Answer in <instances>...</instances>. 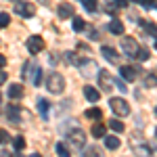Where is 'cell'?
Segmentation results:
<instances>
[{
	"instance_id": "obj_1",
	"label": "cell",
	"mask_w": 157,
	"mask_h": 157,
	"mask_svg": "<svg viewBox=\"0 0 157 157\" xmlns=\"http://www.w3.org/2000/svg\"><path fill=\"white\" fill-rule=\"evenodd\" d=\"M46 88H48L52 94H61L63 88H65V78H63L59 71L48 73V78H46Z\"/></svg>"
},
{
	"instance_id": "obj_2",
	"label": "cell",
	"mask_w": 157,
	"mask_h": 157,
	"mask_svg": "<svg viewBox=\"0 0 157 157\" xmlns=\"http://www.w3.org/2000/svg\"><path fill=\"white\" fill-rule=\"evenodd\" d=\"M109 105H111V111H113L115 115H120V117L130 115V105H128V101H126V98H111V101H109Z\"/></svg>"
},
{
	"instance_id": "obj_3",
	"label": "cell",
	"mask_w": 157,
	"mask_h": 157,
	"mask_svg": "<svg viewBox=\"0 0 157 157\" xmlns=\"http://www.w3.org/2000/svg\"><path fill=\"white\" fill-rule=\"evenodd\" d=\"M97 78H98V88H103L105 92H109V90H113V88H115V78H113L107 69H98Z\"/></svg>"
},
{
	"instance_id": "obj_4",
	"label": "cell",
	"mask_w": 157,
	"mask_h": 157,
	"mask_svg": "<svg viewBox=\"0 0 157 157\" xmlns=\"http://www.w3.org/2000/svg\"><path fill=\"white\" fill-rule=\"evenodd\" d=\"M6 115H9V120L15 124H21V121L27 120V111H23V109L19 107V105H9V109H6Z\"/></svg>"
},
{
	"instance_id": "obj_5",
	"label": "cell",
	"mask_w": 157,
	"mask_h": 157,
	"mask_svg": "<svg viewBox=\"0 0 157 157\" xmlns=\"http://www.w3.org/2000/svg\"><path fill=\"white\" fill-rule=\"evenodd\" d=\"M25 46H27V50H29L32 55H38V52H42V50H44L46 42H44V38H42V36H32V38H27Z\"/></svg>"
},
{
	"instance_id": "obj_6",
	"label": "cell",
	"mask_w": 157,
	"mask_h": 157,
	"mask_svg": "<svg viewBox=\"0 0 157 157\" xmlns=\"http://www.w3.org/2000/svg\"><path fill=\"white\" fill-rule=\"evenodd\" d=\"M121 50H124V55H126V57H136V50H138L136 40H134L132 36L121 38Z\"/></svg>"
},
{
	"instance_id": "obj_7",
	"label": "cell",
	"mask_w": 157,
	"mask_h": 157,
	"mask_svg": "<svg viewBox=\"0 0 157 157\" xmlns=\"http://www.w3.org/2000/svg\"><path fill=\"white\" fill-rule=\"evenodd\" d=\"M15 13L21 15V17H34L36 15V6L32 2H15Z\"/></svg>"
},
{
	"instance_id": "obj_8",
	"label": "cell",
	"mask_w": 157,
	"mask_h": 157,
	"mask_svg": "<svg viewBox=\"0 0 157 157\" xmlns=\"http://www.w3.org/2000/svg\"><path fill=\"white\" fill-rule=\"evenodd\" d=\"M69 143H71L75 149H82L86 143V134L82 132V130H71L69 132Z\"/></svg>"
},
{
	"instance_id": "obj_9",
	"label": "cell",
	"mask_w": 157,
	"mask_h": 157,
	"mask_svg": "<svg viewBox=\"0 0 157 157\" xmlns=\"http://www.w3.org/2000/svg\"><path fill=\"white\" fill-rule=\"evenodd\" d=\"M120 75H121V80H126V82H134L136 75H138V69L130 67V65H124V67H120Z\"/></svg>"
},
{
	"instance_id": "obj_10",
	"label": "cell",
	"mask_w": 157,
	"mask_h": 157,
	"mask_svg": "<svg viewBox=\"0 0 157 157\" xmlns=\"http://www.w3.org/2000/svg\"><path fill=\"white\" fill-rule=\"evenodd\" d=\"M101 55H103L109 63H117V61H120V55L115 52V48H111V46H103V48H101Z\"/></svg>"
},
{
	"instance_id": "obj_11",
	"label": "cell",
	"mask_w": 157,
	"mask_h": 157,
	"mask_svg": "<svg viewBox=\"0 0 157 157\" xmlns=\"http://www.w3.org/2000/svg\"><path fill=\"white\" fill-rule=\"evenodd\" d=\"M84 97L90 101V103H97L98 98H101V92H98L94 86H84Z\"/></svg>"
},
{
	"instance_id": "obj_12",
	"label": "cell",
	"mask_w": 157,
	"mask_h": 157,
	"mask_svg": "<svg viewBox=\"0 0 157 157\" xmlns=\"http://www.w3.org/2000/svg\"><path fill=\"white\" fill-rule=\"evenodd\" d=\"M38 111L42 115V120H48V111H50V103L46 98H38Z\"/></svg>"
},
{
	"instance_id": "obj_13",
	"label": "cell",
	"mask_w": 157,
	"mask_h": 157,
	"mask_svg": "<svg viewBox=\"0 0 157 157\" xmlns=\"http://www.w3.org/2000/svg\"><path fill=\"white\" fill-rule=\"evenodd\" d=\"M59 17L61 19H67V17H73V4H59Z\"/></svg>"
},
{
	"instance_id": "obj_14",
	"label": "cell",
	"mask_w": 157,
	"mask_h": 157,
	"mask_svg": "<svg viewBox=\"0 0 157 157\" xmlns=\"http://www.w3.org/2000/svg\"><path fill=\"white\" fill-rule=\"evenodd\" d=\"M109 32H111V34H117V36H121V34H124V23H121L120 19H113V21L109 23Z\"/></svg>"
},
{
	"instance_id": "obj_15",
	"label": "cell",
	"mask_w": 157,
	"mask_h": 157,
	"mask_svg": "<svg viewBox=\"0 0 157 157\" xmlns=\"http://www.w3.org/2000/svg\"><path fill=\"white\" fill-rule=\"evenodd\" d=\"M9 97L15 101V98H21L23 97V86L21 84H13L11 88H9Z\"/></svg>"
},
{
	"instance_id": "obj_16",
	"label": "cell",
	"mask_w": 157,
	"mask_h": 157,
	"mask_svg": "<svg viewBox=\"0 0 157 157\" xmlns=\"http://www.w3.org/2000/svg\"><path fill=\"white\" fill-rule=\"evenodd\" d=\"M105 138V147L111 149V151H115V149H120V138L117 136H103Z\"/></svg>"
},
{
	"instance_id": "obj_17",
	"label": "cell",
	"mask_w": 157,
	"mask_h": 157,
	"mask_svg": "<svg viewBox=\"0 0 157 157\" xmlns=\"http://www.w3.org/2000/svg\"><path fill=\"white\" fill-rule=\"evenodd\" d=\"M86 117H88V120H101V117H103V111H101L98 107L86 109Z\"/></svg>"
},
{
	"instance_id": "obj_18",
	"label": "cell",
	"mask_w": 157,
	"mask_h": 157,
	"mask_svg": "<svg viewBox=\"0 0 157 157\" xmlns=\"http://www.w3.org/2000/svg\"><path fill=\"white\" fill-rule=\"evenodd\" d=\"M71 27H73V32H84V29H86L84 19H82V17H73V23H71Z\"/></svg>"
},
{
	"instance_id": "obj_19",
	"label": "cell",
	"mask_w": 157,
	"mask_h": 157,
	"mask_svg": "<svg viewBox=\"0 0 157 157\" xmlns=\"http://www.w3.org/2000/svg\"><path fill=\"white\" fill-rule=\"evenodd\" d=\"M65 57H67V61L73 63V65H80V67L84 65V59H80V57H78L75 52H71V50H69V52H65Z\"/></svg>"
},
{
	"instance_id": "obj_20",
	"label": "cell",
	"mask_w": 157,
	"mask_h": 157,
	"mask_svg": "<svg viewBox=\"0 0 157 157\" xmlns=\"http://www.w3.org/2000/svg\"><path fill=\"white\" fill-rule=\"evenodd\" d=\"M105 130H107V128H105V124H94V126H92V136L103 138V136H105Z\"/></svg>"
},
{
	"instance_id": "obj_21",
	"label": "cell",
	"mask_w": 157,
	"mask_h": 157,
	"mask_svg": "<svg viewBox=\"0 0 157 157\" xmlns=\"http://www.w3.org/2000/svg\"><path fill=\"white\" fill-rule=\"evenodd\" d=\"M13 147H15V151H23L25 149V138L23 136H15V138H13Z\"/></svg>"
},
{
	"instance_id": "obj_22",
	"label": "cell",
	"mask_w": 157,
	"mask_h": 157,
	"mask_svg": "<svg viewBox=\"0 0 157 157\" xmlns=\"http://www.w3.org/2000/svg\"><path fill=\"white\" fill-rule=\"evenodd\" d=\"M109 128H111L113 132H124V124H121L120 120H115V117L109 121Z\"/></svg>"
},
{
	"instance_id": "obj_23",
	"label": "cell",
	"mask_w": 157,
	"mask_h": 157,
	"mask_svg": "<svg viewBox=\"0 0 157 157\" xmlns=\"http://www.w3.org/2000/svg\"><path fill=\"white\" fill-rule=\"evenodd\" d=\"M82 4H84V9L88 13H94V11H97V0H82Z\"/></svg>"
},
{
	"instance_id": "obj_24",
	"label": "cell",
	"mask_w": 157,
	"mask_h": 157,
	"mask_svg": "<svg viewBox=\"0 0 157 157\" xmlns=\"http://www.w3.org/2000/svg\"><path fill=\"white\" fill-rule=\"evenodd\" d=\"M11 23V15L9 13H0V27H9Z\"/></svg>"
},
{
	"instance_id": "obj_25",
	"label": "cell",
	"mask_w": 157,
	"mask_h": 157,
	"mask_svg": "<svg viewBox=\"0 0 157 157\" xmlns=\"http://www.w3.org/2000/svg\"><path fill=\"white\" fill-rule=\"evenodd\" d=\"M57 153L63 155V157H67V155H69V147L65 145V143H59V145H57Z\"/></svg>"
},
{
	"instance_id": "obj_26",
	"label": "cell",
	"mask_w": 157,
	"mask_h": 157,
	"mask_svg": "<svg viewBox=\"0 0 157 157\" xmlns=\"http://www.w3.org/2000/svg\"><path fill=\"white\" fill-rule=\"evenodd\" d=\"M136 57H138L140 61H147L149 57H151V52H149V48H138L136 50Z\"/></svg>"
},
{
	"instance_id": "obj_27",
	"label": "cell",
	"mask_w": 157,
	"mask_h": 157,
	"mask_svg": "<svg viewBox=\"0 0 157 157\" xmlns=\"http://www.w3.org/2000/svg\"><path fill=\"white\" fill-rule=\"evenodd\" d=\"M143 27H145V32H149V34H151V38H155V23L143 21Z\"/></svg>"
},
{
	"instance_id": "obj_28",
	"label": "cell",
	"mask_w": 157,
	"mask_h": 157,
	"mask_svg": "<svg viewBox=\"0 0 157 157\" xmlns=\"http://www.w3.org/2000/svg\"><path fill=\"white\" fill-rule=\"evenodd\" d=\"M40 78H42V71L36 67V71H34V78H32V82H34V86H40Z\"/></svg>"
},
{
	"instance_id": "obj_29",
	"label": "cell",
	"mask_w": 157,
	"mask_h": 157,
	"mask_svg": "<svg viewBox=\"0 0 157 157\" xmlns=\"http://www.w3.org/2000/svg\"><path fill=\"white\" fill-rule=\"evenodd\" d=\"M140 4H143L145 9H149V11H153V9H155V0H140Z\"/></svg>"
},
{
	"instance_id": "obj_30",
	"label": "cell",
	"mask_w": 157,
	"mask_h": 157,
	"mask_svg": "<svg viewBox=\"0 0 157 157\" xmlns=\"http://www.w3.org/2000/svg\"><path fill=\"white\" fill-rule=\"evenodd\" d=\"M6 140H9V132L6 130H0V145H4Z\"/></svg>"
},
{
	"instance_id": "obj_31",
	"label": "cell",
	"mask_w": 157,
	"mask_h": 157,
	"mask_svg": "<svg viewBox=\"0 0 157 157\" xmlns=\"http://www.w3.org/2000/svg\"><path fill=\"white\" fill-rule=\"evenodd\" d=\"M147 86H155V73H151V78H147Z\"/></svg>"
},
{
	"instance_id": "obj_32",
	"label": "cell",
	"mask_w": 157,
	"mask_h": 157,
	"mask_svg": "<svg viewBox=\"0 0 157 157\" xmlns=\"http://www.w3.org/2000/svg\"><path fill=\"white\" fill-rule=\"evenodd\" d=\"M115 2H117L120 6H128V4H130V0H115Z\"/></svg>"
},
{
	"instance_id": "obj_33",
	"label": "cell",
	"mask_w": 157,
	"mask_h": 157,
	"mask_svg": "<svg viewBox=\"0 0 157 157\" xmlns=\"http://www.w3.org/2000/svg\"><path fill=\"white\" fill-rule=\"evenodd\" d=\"M6 82V71H0V84H4Z\"/></svg>"
},
{
	"instance_id": "obj_34",
	"label": "cell",
	"mask_w": 157,
	"mask_h": 157,
	"mask_svg": "<svg viewBox=\"0 0 157 157\" xmlns=\"http://www.w3.org/2000/svg\"><path fill=\"white\" fill-rule=\"evenodd\" d=\"M115 86H117V88H120V90H128V88H126V84H124V82H115Z\"/></svg>"
},
{
	"instance_id": "obj_35",
	"label": "cell",
	"mask_w": 157,
	"mask_h": 157,
	"mask_svg": "<svg viewBox=\"0 0 157 157\" xmlns=\"http://www.w3.org/2000/svg\"><path fill=\"white\" fill-rule=\"evenodd\" d=\"M4 65H6V59H4V55H0V69H2Z\"/></svg>"
},
{
	"instance_id": "obj_36",
	"label": "cell",
	"mask_w": 157,
	"mask_h": 157,
	"mask_svg": "<svg viewBox=\"0 0 157 157\" xmlns=\"http://www.w3.org/2000/svg\"><path fill=\"white\" fill-rule=\"evenodd\" d=\"M134 2H140V0H134Z\"/></svg>"
},
{
	"instance_id": "obj_37",
	"label": "cell",
	"mask_w": 157,
	"mask_h": 157,
	"mask_svg": "<svg viewBox=\"0 0 157 157\" xmlns=\"http://www.w3.org/2000/svg\"><path fill=\"white\" fill-rule=\"evenodd\" d=\"M0 101H2V94H0Z\"/></svg>"
}]
</instances>
